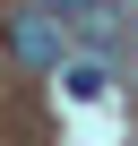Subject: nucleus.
I'll return each instance as SVG.
<instances>
[{"label": "nucleus", "mask_w": 138, "mask_h": 146, "mask_svg": "<svg viewBox=\"0 0 138 146\" xmlns=\"http://www.w3.org/2000/svg\"><path fill=\"white\" fill-rule=\"evenodd\" d=\"M60 86L78 95V103H95V95H104V69H95V60H78V69H69V78H60Z\"/></svg>", "instance_id": "2"}, {"label": "nucleus", "mask_w": 138, "mask_h": 146, "mask_svg": "<svg viewBox=\"0 0 138 146\" xmlns=\"http://www.w3.org/2000/svg\"><path fill=\"white\" fill-rule=\"evenodd\" d=\"M9 43H17L26 60H60V43H52V26H43L35 9H17V17H9Z\"/></svg>", "instance_id": "1"}]
</instances>
